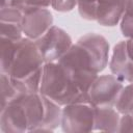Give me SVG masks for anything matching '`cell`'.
<instances>
[{
  "label": "cell",
  "mask_w": 133,
  "mask_h": 133,
  "mask_svg": "<svg viewBox=\"0 0 133 133\" xmlns=\"http://www.w3.org/2000/svg\"><path fill=\"white\" fill-rule=\"evenodd\" d=\"M109 69L121 81L133 82V60L127 52L126 41H121L113 47Z\"/></svg>",
  "instance_id": "obj_10"
},
{
  "label": "cell",
  "mask_w": 133,
  "mask_h": 133,
  "mask_svg": "<svg viewBox=\"0 0 133 133\" xmlns=\"http://www.w3.org/2000/svg\"><path fill=\"white\" fill-rule=\"evenodd\" d=\"M52 4V0H26V7L47 8Z\"/></svg>",
  "instance_id": "obj_22"
},
{
  "label": "cell",
  "mask_w": 133,
  "mask_h": 133,
  "mask_svg": "<svg viewBox=\"0 0 133 133\" xmlns=\"http://www.w3.org/2000/svg\"><path fill=\"white\" fill-rule=\"evenodd\" d=\"M0 130L3 133L28 132V122L23 105L18 98L1 108Z\"/></svg>",
  "instance_id": "obj_9"
},
{
  "label": "cell",
  "mask_w": 133,
  "mask_h": 133,
  "mask_svg": "<svg viewBox=\"0 0 133 133\" xmlns=\"http://www.w3.org/2000/svg\"><path fill=\"white\" fill-rule=\"evenodd\" d=\"M16 46H17V42L1 37V43H0V72L1 73H5V74L7 73L15 54Z\"/></svg>",
  "instance_id": "obj_14"
},
{
  "label": "cell",
  "mask_w": 133,
  "mask_h": 133,
  "mask_svg": "<svg viewBox=\"0 0 133 133\" xmlns=\"http://www.w3.org/2000/svg\"><path fill=\"white\" fill-rule=\"evenodd\" d=\"M119 112L113 107H95V130L117 132Z\"/></svg>",
  "instance_id": "obj_12"
},
{
  "label": "cell",
  "mask_w": 133,
  "mask_h": 133,
  "mask_svg": "<svg viewBox=\"0 0 133 133\" xmlns=\"http://www.w3.org/2000/svg\"><path fill=\"white\" fill-rule=\"evenodd\" d=\"M126 47H127V52L130 58L133 60V37H130L126 41Z\"/></svg>",
  "instance_id": "obj_23"
},
{
  "label": "cell",
  "mask_w": 133,
  "mask_h": 133,
  "mask_svg": "<svg viewBox=\"0 0 133 133\" xmlns=\"http://www.w3.org/2000/svg\"><path fill=\"white\" fill-rule=\"evenodd\" d=\"M119 23L123 35L127 38L133 37V0H128L125 12Z\"/></svg>",
  "instance_id": "obj_18"
},
{
  "label": "cell",
  "mask_w": 133,
  "mask_h": 133,
  "mask_svg": "<svg viewBox=\"0 0 133 133\" xmlns=\"http://www.w3.org/2000/svg\"><path fill=\"white\" fill-rule=\"evenodd\" d=\"M52 8L59 12L71 11L77 6V0H52Z\"/></svg>",
  "instance_id": "obj_19"
},
{
  "label": "cell",
  "mask_w": 133,
  "mask_h": 133,
  "mask_svg": "<svg viewBox=\"0 0 133 133\" xmlns=\"http://www.w3.org/2000/svg\"><path fill=\"white\" fill-rule=\"evenodd\" d=\"M0 82H1V108H3L8 103L16 100L22 94L16 88V86L14 85L7 74L1 73Z\"/></svg>",
  "instance_id": "obj_15"
},
{
  "label": "cell",
  "mask_w": 133,
  "mask_h": 133,
  "mask_svg": "<svg viewBox=\"0 0 133 133\" xmlns=\"http://www.w3.org/2000/svg\"><path fill=\"white\" fill-rule=\"evenodd\" d=\"M123 87V81L114 75L98 76L88 89V103L94 107H114Z\"/></svg>",
  "instance_id": "obj_6"
},
{
  "label": "cell",
  "mask_w": 133,
  "mask_h": 133,
  "mask_svg": "<svg viewBox=\"0 0 133 133\" xmlns=\"http://www.w3.org/2000/svg\"><path fill=\"white\" fill-rule=\"evenodd\" d=\"M53 26V16L47 8L26 7L23 10L22 28L25 37L36 41Z\"/></svg>",
  "instance_id": "obj_7"
},
{
  "label": "cell",
  "mask_w": 133,
  "mask_h": 133,
  "mask_svg": "<svg viewBox=\"0 0 133 133\" xmlns=\"http://www.w3.org/2000/svg\"><path fill=\"white\" fill-rule=\"evenodd\" d=\"M128 0H101L96 21L102 26L117 25L125 12Z\"/></svg>",
  "instance_id": "obj_11"
},
{
  "label": "cell",
  "mask_w": 133,
  "mask_h": 133,
  "mask_svg": "<svg viewBox=\"0 0 133 133\" xmlns=\"http://www.w3.org/2000/svg\"><path fill=\"white\" fill-rule=\"evenodd\" d=\"M4 6L15 7L23 11L26 8V0H2L1 7H4Z\"/></svg>",
  "instance_id": "obj_21"
},
{
  "label": "cell",
  "mask_w": 133,
  "mask_h": 133,
  "mask_svg": "<svg viewBox=\"0 0 133 133\" xmlns=\"http://www.w3.org/2000/svg\"><path fill=\"white\" fill-rule=\"evenodd\" d=\"M0 34L3 38H7L14 42L20 41L23 37L22 22L0 21Z\"/></svg>",
  "instance_id": "obj_16"
},
{
  "label": "cell",
  "mask_w": 133,
  "mask_h": 133,
  "mask_svg": "<svg viewBox=\"0 0 133 133\" xmlns=\"http://www.w3.org/2000/svg\"><path fill=\"white\" fill-rule=\"evenodd\" d=\"M114 108L121 114L133 112V82L123 87L116 99Z\"/></svg>",
  "instance_id": "obj_13"
},
{
  "label": "cell",
  "mask_w": 133,
  "mask_h": 133,
  "mask_svg": "<svg viewBox=\"0 0 133 133\" xmlns=\"http://www.w3.org/2000/svg\"><path fill=\"white\" fill-rule=\"evenodd\" d=\"M77 43L87 53L92 69L97 74L107 66L109 58V44L103 35L98 33H87L82 35Z\"/></svg>",
  "instance_id": "obj_8"
},
{
  "label": "cell",
  "mask_w": 133,
  "mask_h": 133,
  "mask_svg": "<svg viewBox=\"0 0 133 133\" xmlns=\"http://www.w3.org/2000/svg\"><path fill=\"white\" fill-rule=\"evenodd\" d=\"M132 114H133V112H132Z\"/></svg>",
  "instance_id": "obj_24"
},
{
  "label": "cell",
  "mask_w": 133,
  "mask_h": 133,
  "mask_svg": "<svg viewBox=\"0 0 133 133\" xmlns=\"http://www.w3.org/2000/svg\"><path fill=\"white\" fill-rule=\"evenodd\" d=\"M18 100L24 107L28 132H52L61 123V108L41 92L22 94Z\"/></svg>",
  "instance_id": "obj_3"
},
{
  "label": "cell",
  "mask_w": 133,
  "mask_h": 133,
  "mask_svg": "<svg viewBox=\"0 0 133 133\" xmlns=\"http://www.w3.org/2000/svg\"><path fill=\"white\" fill-rule=\"evenodd\" d=\"M60 127L66 133L94 131L95 107L89 103H73L63 106Z\"/></svg>",
  "instance_id": "obj_4"
},
{
  "label": "cell",
  "mask_w": 133,
  "mask_h": 133,
  "mask_svg": "<svg viewBox=\"0 0 133 133\" xmlns=\"http://www.w3.org/2000/svg\"><path fill=\"white\" fill-rule=\"evenodd\" d=\"M117 132H133V114L125 113L119 118Z\"/></svg>",
  "instance_id": "obj_20"
},
{
  "label": "cell",
  "mask_w": 133,
  "mask_h": 133,
  "mask_svg": "<svg viewBox=\"0 0 133 133\" xmlns=\"http://www.w3.org/2000/svg\"><path fill=\"white\" fill-rule=\"evenodd\" d=\"M100 1L101 0H77L79 15L88 21L96 20Z\"/></svg>",
  "instance_id": "obj_17"
},
{
  "label": "cell",
  "mask_w": 133,
  "mask_h": 133,
  "mask_svg": "<svg viewBox=\"0 0 133 133\" xmlns=\"http://www.w3.org/2000/svg\"><path fill=\"white\" fill-rule=\"evenodd\" d=\"M45 61L34 41L22 37L7 71L11 82L21 94L39 92Z\"/></svg>",
  "instance_id": "obj_1"
},
{
  "label": "cell",
  "mask_w": 133,
  "mask_h": 133,
  "mask_svg": "<svg viewBox=\"0 0 133 133\" xmlns=\"http://www.w3.org/2000/svg\"><path fill=\"white\" fill-rule=\"evenodd\" d=\"M34 42L45 63L58 61L73 45L69 33L54 25Z\"/></svg>",
  "instance_id": "obj_5"
},
{
  "label": "cell",
  "mask_w": 133,
  "mask_h": 133,
  "mask_svg": "<svg viewBox=\"0 0 133 133\" xmlns=\"http://www.w3.org/2000/svg\"><path fill=\"white\" fill-rule=\"evenodd\" d=\"M39 92L60 106L88 103V91L58 61L44 64Z\"/></svg>",
  "instance_id": "obj_2"
}]
</instances>
